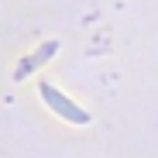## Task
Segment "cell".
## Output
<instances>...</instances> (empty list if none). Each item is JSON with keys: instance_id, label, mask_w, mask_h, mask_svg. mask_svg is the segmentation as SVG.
I'll list each match as a JSON object with an SVG mask.
<instances>
[{"instance_id": "6da1fadb", "label": "cell", "mask_w": 158, "mask_h": 158, "mask_svg": "<svg viewBox=\"0 0 158 158\" xmlns=\"http://www.w3.org/2000/svg\"><path fill=\"white\" fill-rule=\"evenodd\" d=\"M38 93H41V100H45V103H48V107L55 110L62 120H69V124H89V114H86L83 107H76V103H72L65 93H59L55 86L38 83Z\"/></svg>"}, {"instance_id": "7a4b0ae2", "label": "cell", "mask_w": 158, "mask_h": 158, "mask_svg": "<svg viewBox=\"0 0 158 158\" xmlns=\"http://www.w3.org/2000/svg\"><path fill=\"white\" fill-rule=\"evenodd\" d=\"M55 52H59V41H45V45H38V48L31 52V55L24 59L17 69H14V79H24L28 72H35L38 65H45L48 59H55Z\"/></svg>"}]
</instances>
